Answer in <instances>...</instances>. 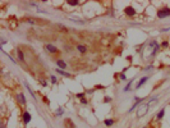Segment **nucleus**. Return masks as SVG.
Returning <instances> with one entry per match:
<instances>
[{"instance_id": "6", "label": "nucleus", "mask_w": 170, "mask_h": 128, "mask_svg": "<svg viewBox=\"0 0 170 128\" xmlns=\"http://www.w3.org/2000/svg\"><path fill=\"white\" fill-rule=\"evenodd\" d=\"M21 119H22V124L24 127H27L32 120V114L28 112V110H23L22 114H21Z\"/></svg>"}, {"instance_id": "14", "label": "nucleus", "mask_w": 170, "mask_h": 128, "mask_svg": "<svg viewBox=\"0 0 170 128\" xmlns=\"http://www.w3.org/2000/svg\"><path fill=\"white\" fill-rule=\"evenodd\" d=\"M55 72L58 73L59 76L64 77V78H74V76L72 75V73L66 72V70H63V69H59V68H55Z\"/></svg>"}, {"instance_id": "17", "label": "nucleus", "mask_w": 170, "mask_h": 128, "mask_svg": "<svg viewBox=\"0 0 170 128\" xmlns=\"http://www.w3.org/2000/svg\"><path fill=\"white\" fill-rule=\"evenodd\" d=\"M23 85H24V87H26V89H27V91L29 92V95L32 96V99H33V100H36V99H37V97H36L35 91H33V90H32V87L28 85V82H26V81H24V82H23Z\"/></svg>"}, {"instance_id": "13", "label": "nucleus", "mask_w": 170, "mask_h": 128, "mask_svg": "<svg viewBox=\"0 0 170 128\" xmlns=\"http://www.w3.org/2000/svg\"><path fill=\"white\" fill-rule=\"evenodd\" d=\"M165 114H166V109H165V106H164V108H161V109H160L157 113H156V115H155V120H156V122H161V120L164 119Z\"/></svg>"}, {"instance_id": "32", "label": "nucleus", "mask_w": 170, "mask_h": 128, "mask_svg": "<svg viewBox=\"0 0 170 128\" xmlns=\"http://www.w3.org/2000/svg\"><path fill=\"white\" fill-rule=\"evenodd\" d=\"M79 104H81V105H83V106H86V105H88V100L86 99V97H83V99L79 100Z\"/></svg>"}, {"instance_id": "35", "label": "nucleus", "mask_w": 170, "mask_h": 128, "mask_svg": "<svg viewBox=\"0 0 170 128\" xmlns=\"http://www.w3.org/2000/svg\"><path fill=\"white\" fill-rule=\"evenodd\" d=\"M0 40H1V49H3V48H4V45H5V44H6V40H5L4 37H1V39H0Z\"/></svg>"}, {"instance_id": "7", "label": "nucleus", "mask_w": 170, "mask_h": 128, "mask_svg": "<svg viewBox=\"0 0 170 128\" xmlns=\"http://www.w3.org/2000/svg\"><path fill=\"white\" fill-rule=\"evenodd\" d=\"M44 49H45L46 53L50 54V55H58V54L60 53V50L56 48L54 44H45V45H44Z\"/></svg>"}, {"instance_id": "22", "label": "nucleus", "mask_w": 170, "mask_h": 128, "mask_svg": "<svg viewBox=\"0 0 170 128\" xmlns=\"http://www.w3.org/2000/svg\"><path fill=\"white\" fill-rule=\"evenodd\" d=\"M38 83H40V86H41V87H48V85H49L48 79L44 78V77H40V78H38Z\"/></svg>"}, {"instance_id": "37", "label": "nucleus", "mask_w": 170, "mask_h": 128, "mask_svg": "<svg viewBox=\"0 0 170 128\" xmlns=\"http://www.w3.org/2000/svg\"><path fill=\"white\" fill-rule=\"evenodd\" d=\"M1 128H6V122H1Z\"/></svg>"}, {"instance_id": "26", "label": "nucleus", "mask_w": 170, "mask_h": 128, "mask_svg": "<svg viewBox=\"0 0 170 128\" xmlns=\"http://www.w3.org/2000/svg\"><path fill=\"white\" fill-rule=\"evenodd\" d=\"M151 70H155V65L154 64H148L143 68V72H151Z\"/></svg>"}, {"instance_id": "15", "label": "nucleus", "mask_w": 170, "mask_h": 128, "mask_svg": "<svg viewBox=\"0 0 170 128\" xmlns=\"http://www.w3.org/2000/svg\"><path fill=\"white\" fill-rule=\"evenodd\" d=\"M134 81H136L134 77H133V78H131V79H128V81H127V83L124 85V87H123V92H129V91L132 90V87H133V83H134Z\"/></svg>"}, {"instance_id": "9", "label": "nucleus", "mask_w": 170, "mask_h": 128, "mask_svg": "<svg viewBox=\"0 0 170 128\" xmlns=\"http://www.w3.org/2000/svg\"><path fill=\"white\" fill-rule=\"evenodd\" d=\"M129 67H125L123 70H120L119 73H116L115 75V78L118 79V81H120V82H125V81H128V78H127V76H125V73H127V70H128Z\"/></svg>"}, {"instance_id": "31", "label": "nucleus", "mask_w": 170, "mask_h": 128, "mask_svg": "<svg viewBox=\"0 0 170 128\" xmlns=\"http://www.w3.org/2000/svg\"><path fill=\"white\" fill-rule=\"evenodd\" d=\"M160 46H161V49H168L169 48V41L165 40V41H162L161 44H160Z\"/></svg>"}, {"instance_id": "30", "label": "nucleus", "mask_w": 170, "mask_h": 128, "mask_svg": "<svg viewBox=\"0 0 170 128\" xmlns=\"http://www.w3.org/2000/svg\"><path fill=\"white\" fill-rule=\"evenodd\" d=\"M56 27H58V28H60L59 31H63V32H68L69 31V28H68V27H65L64 25H58Z\"/></svg>"}, {"instance_id": "16", "label": "nucleus", "mask_w": 170, "mask_h": 128, "mask_svg": "<svg viewBox=\"0 0 170 128\" xmlns=\"http://www.w3.org/2000/svg\"><path fill=\"white\" fill-rule=\"evenodd\" d=\"M104 126L105 127H113L116 124V119H114V118H106V119H104Z\"/></svg>"}, {"instance_id": "23", "label": "nucleus", "mask_w": 170, "mask_h": 128, "mask_svg": "<svg viewBox=\"0 0 170 128\" xmlns=\"http://www.w3.org/2000/svg\"><path fill=\"white\" fill-rule=\"evenodd\" d=\"M24 22L32 23V25H36V23H44L42 21H37V18H24Z\"/></svg>"}, {"instance_id": "4", "label": "nucleus", "mask_w": 170, "mask_h": 128, "mask_svg": "<svg viewBox=\"0 0 170 128\" xmlns=\"http://www.w3.org/2000/svg\"><path fill=\"white\" fill-rule=\"evenodd\" d=\"M147 100V97H138V96H134V103H133V105L129 108V110H128V114H132L133 112H134L137 108L141 105V104H143Z\"/></svg>"}, {"instance_id": "36", "label": "nucleus", "mask_w": 170, "mask_h": 128, "mask_svg": "<svg viewBox=\"0 0 170 128\" xmlns=\"http://www.w3.org/2000/svg\"><path fill=\"white\" fill-rule=\"evenodd\" d=\"M168 31H170V27H169V28H162L161 30V32H168Z\"/></svg>"}, {"instance_id": "12", "label": "nucleus", "mask_w": 170, "mask_h": 128, "mask_svg": "<svg viewBox=\"0 0 170 128\" xmlns=\"http://www.w3.org/2000/svg\"><path fill=\"white\" fill-rule=\"evenodd\" d=\"M55 63H56V68H59V69H63V70H65L66 68H68V64H66V62L64 59H62V58H58L55 60Z\"/></svg>"}, {"instance_id": "8", "label": "nucleus", "mask_w": 170, "mask_h": 128, "mask_svg": "<svg viewBox=\"0 0 170 128\" xmlns=\"http://www.w3.org/2000/svg\"><path fill=\"white\" fill-rule=\"evenodd\" d=\"M123 13L125 14V17H128V18H133V17L137 15V11H136V8L133 5H127L124 9H123Z\"/></svg>"}, {"instance_id": "20", "label": "nucleus", "mask_w": 170, "mask_h": 128, "mask_svg": "<svg viewBox=\"0 0 170 128\" xmlns=\"http://www.w3.org/2000/svg\"><path fill=\"white\" fill-rule=\"evenodd\" d=\"M157 100H159V95H154V96L150 97L148 101H147V104L150 105V108H151L152 105H156V104H157Z\"/></svg>"}, {"instance_id": "21", "label": "nucleus", "mask_w": 170, "mask_h": 128, "mask_svg": "<svg viewBox=\"0 0 170 128\" xmlns=\"http://www.w3.org/2000/svg\"><path fill=\"white\" fill-rule=\"evenodd\" d=\"M64 126H65V128H76V124L73 123V120L71 118H66L64 120Z\"/></svg>"}, {"instance_id": "34", "label": "nucleus", "mask_w": 170, "mask_h": 128, "mask_svg": "<svg viewBox=\"0 0 170 128\" xmlns=\"http://www.w3.org/2000/svg\"><path fill=\"white\" fill-rule=\"evenodd\" d=\"M71 21L74 23H78V25H83V23H85L83 21H78V19H76V18H71Z\"/></svg>"}, {"instance_id": "5", "label": "nucleus", "mask_w": 170, "mask_h": 128, "mask_svg": "<svg viewBox=\"0 0 170 128\" xmlns=\"http://www.w3.org/2000/svg\"><path fill=\"white\" fill-rule=\"evenodd\" d=\"M148 109H150V105L147 104V101H145L143 104H141L138 108H137V118H142V117H145L146 114H147L148 112Z\"/></svg>"}, {"instance_id": "28", "label": "nucleus", "mask_w": 170, "mask_h": 128, "mask_svg": "<svg viewBox=\"0 0 170 128\" xmlns=\"http://www.w3.org/2000/svg\"><path fill=\"white\" fill-rule=\"evenodd\" d=\"M41 100H42V103H44L45 105H50V100H49V97L46 96V95H42L41 96Z\"/></svg>"}, {"instance_id": "2", "label": "nucleus", "mask_w": 170, "mask_h": 128, "mask_svg": "<svg viewBox=\"0 0 170 128\" xmlns=\"http://www.w3.org/2000/svg\"><path fill=\"white\" fill-rule=\"evenodd\" d=\"M14 100H15V103L18 104L21 108H24L26 105H27V99H26L24 92H22V91H18V92H15Z\"/></svg>"}, {"instance_id": "25", "label": "nucleus", "mask_w": 170, "mask_h": 128, "mask_svg": "<svg viewBox=\"0 0 170 128\" xmlns=\"http://www.w3.org/2000/svg\"><path fill=\"white\" fill-rule=\"evenodd\" d=\"M66 4L71 6H78V5H81V3L78 0H66Z\"/></svg>"}, {"instance_id": "10", "label": "nucleus", "mask_w": 170, "mask_h": 128, "mask_svg": "<svg viewBox=\"0 0 170 128\" xmlns=\"http://www.w3.org/2000/svg\"><path fill=\"white\" fill-rule=\"evenodd\" d=\"M150 79V76H142L141 78L138 79V82L136 83V86H134V90H139L141 89V87H143L146 85V83H147V81Z\"/></svg>"}, {"instance_id": "18", "label": "nucleus", "mask_w": 170, "mask_h": 128, "mask_svg": "<svg viewBox=\"0 0 170 128\" xmlns=\"http://www.w3.org/2000/svg\"><path fill=\"white\" fill-rule=\"evenodd\" d=\"M64 113H65L64 106H58V108H56V110H55V113H54V115L56 118H60V117L64 115Z\"/></svg>"}, {"instance_id": "27", "label": "nucleus", "mask_w": 170, "mask_h": 128, "mask_svg": "<svg viewBox=\"0 0 170 128\" xmlns=\"http://www.w3.org/2000/svg\"><path fill=\"white\" fill-rule=\"evenodd\" d=\"M86 95H87V92H86V91H82V92L76 94V97H77L78 100H81V99H83V97H86Z\"/></svg>"}, {"instance_id": "11", "label": "nucleus", "mask_w": 170, "mask_h": 128, "mask_svg": "<svg viewBox=\"0 0 170 128\" xmlns=\"http://www.w3.org/2000/svg\"><path fill=\"white\" fill-rule=\"evenodd\" d=\"M15 54H17V60H19L21 63L26 64V55H24V51H23L21 48L15 49Z\"/></svg>"}, {"instance_id": "3", "label": "nucleus", "mask_w": 170, "mask_h": 128, "mask_svg": "<svg viewBox=\"0 0 170 128\" xmlns=\"http://www.w3.org/2000/svg\"><path fill=\"white\" fill-rule=\"evenodd\" d=\"M156 17H157L159 19H164V18H168V17H170V6L165 5V6L159 8L157 11H156Z\"/></svg>"}, {"instance_id": "24", "label": "nucleus", "mask_w": 170, "mask_h": 128, "mask_svg": "<svg viewBox=\"0 0 170 128\" xmlns=\"http://www.w3.org/2000/svg\"><path fill=\"white\" fill-rule=\"evenodd\" d=\"M49 82L51 83V85H58V78H56V76L50 75L49 76Z\"/></svg>"}, {"instance_id": "33", "label": "nucleus", "mask_w": 170, "mask_h": 128, "mask_svg": "<svg viewBox=\"0 0 170 128\" xmlns=\"http://www.w3.org/2000/svg\"><path fill=\"white\" fill-rule=\"evenodd\" d=\"M93 89H95V90H105L106 87H105V86H102V85H96L95 87H93Z\"/></svg>"}, {"instance_id": "38", "label": "nucleus", "mask_w": 170, "mask_h": 128, "mask_svg": "<svg viewBox=\"0 0 170 128\" xmlns=\"http://www.w3.org/2000/svg\"><path fill=\"white\" fill-rule=\"evenodd\" d=\"M32 128H35V127H32Z\"/></svg>"}, {"instance_id": "1", "label": "nucleus", "mask_w": 170, "mask_h": 128, "mask_svg": "<svg viewBox=\"0 0 170 128\" xmlns=\"http://www.w3.org/2000/svg\"><path fill=\"white\" fill-rule=\"evenodd\" d=\"M147 49L150 50L148 60H152L159 54L160 50H161V46H160L157 40H150V41H147Z\"/></svg>"}, {"instance_id": "29", "label": "nucleus", "mask_w": 170, "mask_h": 128, "mask_svg": "<svg viewBox=\"0 0 170 128\" xmlns=\"http://www.w3.org/2000/svg\"><path fill=\"white\" fill-rule=\"evenodd\" d=\"M113 101V97L111 96H104V99H102V103L104 104H110Z\"/></svg>"}, {"instance_id": "19", "label": "nucleus", "mask_w": 170, "mask_h": 128, "mask_svg": "<svg viewBox=\"0 0 170 128\" xmlns=\"http://www.w3.org/2000/svg\"><path fill=\"white\" fill-rule=\"evenodd\" d=\"M77 51L79 54H82V55H85V54L88 51V49H87V46H86V45H82V44H79V45H77Z\"/></svg>"}]
</instances>
